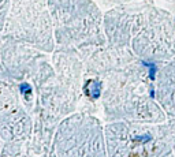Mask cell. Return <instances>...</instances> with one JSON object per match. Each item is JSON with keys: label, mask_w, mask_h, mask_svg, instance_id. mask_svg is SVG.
Returning <instances> with one entry per match:
<instances>
[{"label": "cell", "mask_w": 175, "mask_h": 157, "mask_svg": "<svg viewBox=\"0 0 175 157\" xmlns=\"http://www.w3.org/2000/svg\"><path fill=\"white\" fill-rule=\"evenodd\" d=\"M100 90H101V83L100 82H90L89 83V91H88V94H89L90 97H99L100 96Z\"/></svg>", "instance_id": "cell-1"}, {"label": "cell", "mask_w": 175, "mask_h": 157, "mask_svg": "<svg viewBox=\"0 0 175 157\" xmlns=\"http://www.w3.org/2000/svg\"><path fill=\"white\" fill-rule=\"evenodd\" d=\"M148 67H149V75H151V78H153L155 77V72H156V66L155 64H152V63H149V64H147Z\"/></svg>", "instance_id": "cell-2"}]
</instances>
